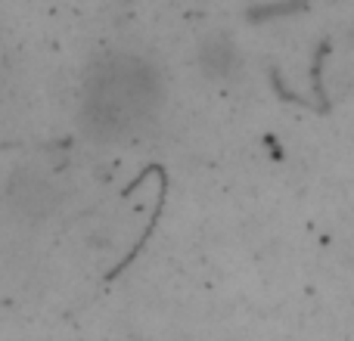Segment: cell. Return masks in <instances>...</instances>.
<instances>
[{
  "label": "cell",
  "mask_w": 354,
  "mask_h": 341,
  "mask_svg": "<svg viewBox=\"0 0 354 341\" xmlns=\"http://www.w3.org/2000/svg\"><path fill=\"white\" fill-rule=\"evenodd\" d=\"M156 87L149 81L147 66L131 59H115L112 66H100L93 84L87 87V99L81 118L84 128L97 140H118L134 130L143 115H149V99Z\"/></svg>",
  "instance_id": "6da1fadb"
},
{
  "label": "cell",
  "mask_w": 354,
  "mask_h": 341,
  "mask_svg": "<svg viewBox=\"0 0 354 341\" xmlns=\"http://www.w3.org/2000/svg\"><path fill=\"white\" fill-rule=\"evenodd\" d=\"M10 205L22 217H50L59 205V193L50 180L37 174H16L10 183Z\"/></svg>",
  "instance_id": "7a4b0ae2"
}]
</instances>
